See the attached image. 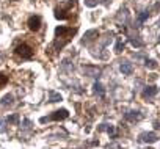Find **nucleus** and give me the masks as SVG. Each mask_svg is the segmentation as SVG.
Masks as SVG:
<instances>
[{
  "label": "nucleus",
  "mask_w": 160,
  "mask_h": 149,
  "mask_svg": "<svg viewBox=\"0 0 160 149\" xmlns=\"http://www.w3.org/2000/svg\"><path fill=\"white\" fill-rule=\"evenodd\" d=\"M132 71H133V67H132V64H130V63H122V64H121V72H122V74H126V76L132 74Z\"/></svg>",
  "instance_id": "nucleus-9"
},
{
  "label": "nucleus",
  "mask_w": 160,
  "mask_h": 149,
  "mask_svg": "<svg viewBox=\"0 0 160 149\" xmlns=\"http://www.w3.org/2000/svg\"><path fill=\"white\" fill-rule=\"evenodd\" d=\"M122 49H124V42H122V41H121V38H119V39H118V42H116V49H115V50L119 53Z\"/></svg>",
  "instance_id": "nucleus-18"
},
{
  "label": "nucleus",
  "mask_w": 160,
  "mask_h": 149,
  "mask_svg": "<svg viewBox=\"0 0 160 149\" xmlns=\"http://www.w3.org/2000/svg\"><path fill=\"white\" fill-rule=\"evenodd\" d=\"M33 49H32V46H28V44H25V42H22V44H19L16 49H14V53L18 55V57H21L22 60H28V58H32L33 57Z\"/></svg>",
  "instance_id": "nucleus-3"
},
{
  "label": "nucleus",
  "mask_w": 160,
  "mask_h": 149,
  "mask_svg": "<svg viewBox=\"0 0 160 149\" xmlns=\"http://www.w3.org/2000/svg\"><path fill=\"white\" fill-rule=\"evenodd\" d=\"M132 44H133L135 47H141V46H143V42L138 41V39H132Z\"/></svg>",
  "instance_id": "nucleus-21"
},
{
  "label": "nucleus",
  "mask_w": 160,
  "mask_h": 149,
  "mask_svg": "<svg viewBox=\"0 0 160 149\" xmlns=\"http://www.w3.org/2000/svg\"><path fill=\"white\" fill-rule=\"evenodd\" d=\"M158 140V135L155 132H143L140 135V141L143 143H155Z\"/></svg>",
  "instance_id": "nucleus-6"
},
{
  "label": "nucleus",
  "mask_w": 160,
  "mask_h": 149,
  "mask_svg": "<svg viewBox=\"0 0 160 149\" xmlns=\"http://www.w3.org/2000/svg\"><path fill=\"white\" fill-rule=\"evenodd\" d=\"M148 17H149L148 11H143V13H141V14L138 16V24H143V22H144V21L148 19Z\"/></svg>",
  "instance_id": "nucleus-14"
},
{
  "label": "nucleus",
  "mask_w": 160,
  "mask_h": 149,
  "mask_svg": "<svg viewBox=\"0 0 160 149\" xmlns=\"http://www.w3.org/2000/svg\"><path fill=\"white\" fill-rule=\"evenodd\" d=\"M7 82H8V77L5 76V74H2V72H0V87L7 85Z\"/></svg>",
  "instance_id": "nucleus-16"
},
{
  "label": "nucleus",
  "mask_w": 160,
  "mask_h": 149,
  "mask_svg": "<svg viewBox=\"0 0 160 149\" xmlns=\"http://www.w3.org/2000/svg\"><path fill=\"white\" fill-rule=\"evenodd\" d=\"M68 116H69V112H68L66 108H61V110L53 112L50 116H44V118H41L39 121H41V122H46V121H61V119H66Z\"/></svg>",
  "instance_id": "nucleus-4"
},
{
  "label": "nucleus",
  "mask_w": 160,
  "mask_h": 149,
  "mask_svg": "<svg viewBox=\"0 0 160 149\" xmlns=\"http://www.w3.org/2000/svg\"><path fill=\"white\" fill-rule=\"evenodd\" d=\"M85 3H87L88 7H96V5H98V0H85Z\"/></svg>",
  "instance_id": "nucleus-20"
},
{
  "label": "nucleus",
  "mask_w": 160,
  "mask_h": 149,
  "mask_svg": "<svg viewBox=\"0 0 160 149\" xmlns=\"http://www.w3.org/2000/svg\"><path fill=\"white\" fill-rule=\"evenodd\" d=\"M146 67L155 69V67H157V61H155V60H146Z\"/></svg>",
  "instance_id": "nucleus-15"
},
{
  "label": "nucleus",
  "mask_w": 160,
  "mask_h": 149,
  "mask_svg": "<svg viewBox=\"0 0 160 149\" xmlns=\"http://www.w3.org/2000/svg\"><path fill=\"white\" fill-rule=\"evenodd\" d=\"M154 124H155V129H160V121H155Z\"/></svg>",
  "instance_id": "nucleus-22"
},
{
  "label": "nucleus",
  "mask_w": 160,
  "mask_h": 149,
  "mask_svg": "<svg viewBox=\"0 0 160 149\" xmlns=\"http://www.w3.org/2000/svg\"><path fill=\"white\" fill-rule=\"evenodd\" d=\"M158 38H160V36H158Z\"/></svg>",
  "instance_id": "nucleus-24"
},
{
  "label": "nucleus",
  "mask_w": 160,
  "mask_h": 149,
  "mask_svg": "<svg viewBox=\"0 0 160 149\" xmlns=\"http://www.w3.org/2000/svg\"><path fill=\"white\" fill-rule=\"evenodd\" d=\"M157 91H158L157 87H146L143 90V97H154L157 94Z\"/></svg>",
  "instance_id": "nucleus-7"
},
{
  "label": "nucleus",
  "mask_w": 160,
  "mask_h": 149,
  "mask_svg": "<svg viewBox=\"0 0 160 149\" xmlns=\"http://www.w3.org/2000/svg\"><path fill=\"white\" fill-rule=\"evenodd\" d=\"M99 33H98V30H90V32H87L85 33V36H83V42H88V41H91V39H94L93 36H98Z\"/></svg>",
  "instance_id": "nucleus-10"
},
{
  "label": "nucleus",
  "mask_w": 160,
  "mask_h": 149,
  "mask_svg": "<svg viewBox=\"0 0 160 149\" xmlns=\"http://www.w3.org/2000/svg\"><path fill=\"white\" fill-rule=\"evenodd\" d=\"M83 71H88V72H93V77L96 76V74H99V72H101V71H99L98 67H88V66H87V67H83Z\"/></svg>",
  "instance_id": "nucleus-17"
},
{
  "label": "nucleus",
  "mask_w": 160,
  "mask_h": 149,
  "mask_svg": "<svg viewBox=\"0 0 160 149\" xmlns=\"http://www.w3.org/2000/svg\"><path fill=\"white\" fill-rule=\"evenodd\" d=\"M18 121H19V116L18 115H13V116L8 118V122H11V124H18Z\"/></svg>",
  "instance_id": "nucleus-19"
},
{
  "label": "nucleus",
  "mask_w": 160,
  "mask_h": 149,
  "mask_svg": "<svg viewBox=\"0 0 160 149\" xmlns=\"http://www.w3.org/2000/svg\"><path fill=\"white\" fill-rule=\"evenodd\" d=\"M93 88H94V93H96V94H99L101 97H104V94H105V90H104V87H102L99 82H96Z\"/></svg>",
  "instance_id": "nucleus-11"
},
{
  "label": "nucleus",
  "mask_w": 160,
  "mask_h": 149,
  "mask_svg": "<svg viewBox=\"0 0 160 149\" xmlns=\"http://www.w3.org/2000/svg\"><path fill=\"white\" fill-rule=\"evenodd\" d=\"M49 96H50V102H58V101H61V96H60L58 93H55V91H49Z\"/></svg>",
  "instance_id": "nucleus-12"
},
{
  "label": "nucleus",
  "mask_w": 160,
  "mask_h": 149,
  "mask_svg": "<svg viewBox=\"0 0 160 149\" xmlns=\"http://www.w3.org/2000/svg\"><path fill=\"white\" fill-rule=\"evenodd\" d=\"M75 33V28H71V27H57L55 30V47L57 49H61L66 42H69V39L72 38V35Z\"/></svg>",
  "instance_id": "nucleus-2"
},
{
  "label": "nucleus",
  "mask_w": 160,
  "mask_h": 149,
  "mask_svg": "<svg viewBox=\"0 0 160 149\" xmlns=\"http://www.w3.org/2000/svg\"><path fill=\"white\" fill-rule=\"evenodd\" d=\"M27 25H28V28H30L32 32H38V30L41 28V25H42V19H41V16H38V14L30 16L28 21H27Z\"/></svg>",
  "instance_id": "nucleus-5"
},
{
  "label": "nucleus",
  "mask_w": 160,
  "mask_h": 149,
  "mask_svg": "<svg viewBox=\"0 0 160 149\" xmlns=\"http://www.w3.org/2000/svg\"><path fill=\"white\" fill-rule=\"evenodd\" d=\"M13 104V96L11 94H7L3 99H2V105H11Z\"/></svg>",
  "instance_id": "nucleus-13"
},
{
  "label": "nucleus",
  "mask_w": 160,
  "mask_h": 149,
  "mask_svg": "<svg viewBox=\"0 0 160 149\" xmlns=\"http://www.w3.org/2000/svg\"><path fill=\"white\" fill-rule=\"evenodd\" d=\"M158 27H160V21H158Z\"/></svg>",
  "instance_id": "nucleus-23"
},
{
  "label": "nucleus",
  "mask_w": 160,
  "mask_h": 149,
  "mask_svg": "<svg viewBox=\"0 0 160 149\" xmlns=\"http://www.w3.org/2000/svg\"><path fill=\"white\" fill-rule=\"evenodd\" d=\"M75 10H77V0H64L55 8V17L61 21L69 19Z\"/></svg>",
  "instance_id": "nucleus-1"
},
{
  "label": "nucleus",
  "mask_w": 160,
  "mask_h": 149,
  "mask_svg": "<svg viewBox=\"0 0 160 149\" xmlns=\"http://www.w3.org/2000/svg\"><path fill=\"white\" fill-rule=\"evenodd\" d=\"M126 119L127 121H138V119H141V113L140 112H129V113H126Z\"/></svg>",
  "instance_id": "nucleus-8"
}]
</instances>
